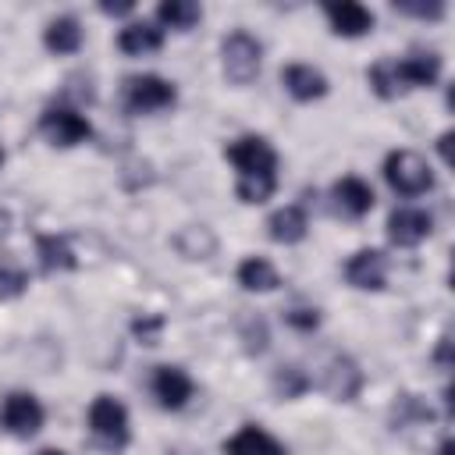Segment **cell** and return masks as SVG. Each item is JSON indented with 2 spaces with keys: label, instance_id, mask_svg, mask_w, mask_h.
<instances>
[{
  "label": "cell",
  "instance_id": "obj_21",
  "mask_svg": "<svg viewBox=\"0 0 455 455\" xmlns=\"http://www.w3.org/2000/svg\"><path fill=\"white\" fill-rule=\"evenodd\" d=\"M238 284H242L245 291H274V288L281 284V274L274 270L270 259L249 256V259L238 263Z\"/></svg>",
  "mask_w": 455,
  "mask_h": 455
},
{
  "label": "cell",
  "instance_id": "obj_12",
  "mask_svg": "<svg viewBox=\"0 0 455 455\" xmlns=\"http://www.w3.org/2000/svg\"><path fill=\"white\" fill-rule=\"evenodd\" d=\"M434 231V217L427 210H412V206H402L387 217V238L402 249H412L419 245L427 235Z\"/></svg>",
  "mask_w": 455,
  "mask_h": 455
},
{
  "label": "cell",
  "instance_id": "obj_24",
  "mask_svg": "<svg viewBox=\"0 0 455 455\" xmlns=\"http://www.w3.org/2000/svg\"><path fill=\"white\" fill-rule=\"evenodd\" d=\"M274 395L277 398H284V402H291V398H299V395H306L309 391V377H306V370L302 366H295V363H288V366H277L274 370Z\"/></svg>",
  "mask_w": 455,
  "mask_h": 455
},
{
  "label": "cell",
  "instance_id": "obj_25",
  "mask_svg": "<svg viewBox=\"0 0 455 455\" xmlns=\"http://www.w3.org/2000/svg\"><path fill=\"white\" fill-rule=\"evenodd\" d=\"M238 338L245 341V352H249V355H263V352H267V345H270L267 320H263V316H256V313L242 316V323H238Z\"/></svg>",
  "mask_w": 455,
  "mask_h": 455
},
{
  "label": "cell",
  "instance_id": "obj_28",
  "mask_svg": "<svg viewBox=\"0 0 455 455\" xmlns=\"http://www.w3.org/2000/svg\"><path fill=\"white\" fill-rule=\"evenodd\" d=\"M284 323L291 331H302V334H313L320 327V309L316 306H291L284 309Z\"/></svg>",
  "mask_w": 455,
  "mask_h": 455
},
{
  "label": "cell",
  "instance_id": "obj_13",
  "mask_svg": "<svg viewBox=\"0 0 455 455\" xmlns=\"http://www.w3.org/2000/svg\"><path fill=\"white\" fill-rule=\"evenodd\" d=\"M323 14L331 21V28L345 39H355V36H366L373 28V11L363 7L359 0H341V4H323Z\"/></svg>",
  "mask_w": 455,
  "mask_h": 455
},
{
  "label": "cell",
  "instance_id": "obj_38",
  "mask_svg": "<svg viewBox=\"0 0 455 455\" xmlns=\"http://www.w3.org/2000/svg\"><path fill=\"white\" fill-rule=\"evenodd\" d=\"M0 164H4V146H0Z\"/></svg>",
  "mask_w": 455,
  "mask_h": 455
},
{
  "label": "cell",
  "instance_id": "obj_9",
  "mask_svg": "<svg viewBox=\"0 0 455 455\" xmlns=\"http://www.w3.org/2000/svg\"><path fill=\"white\" fill-rule=\"evenodd\" d=\"M391 71H395L402 92L405 89H430L441 78V57L434 50H412L409 57L391 60Z\"/></svg>",
  "mask_w": 455,
  "mask_h": 455
},
{
  "label": "cell",
  "instance_id": "obj_1",
  "mask_svg": "<svg viewBox=\"0 0 455 455\" xmlns=\"http://www.w3.org/2000/svg\"><path fill=\"white\" fill-rule=\"evenodd\" d=\"M224 156L238 171L235 196L242 203H267L277 188V149L263 135H242L224 146Z\"/></svg>",
  "mask_w": 455,
  "mask_h": 455
},
{
  "label": "cell",
  "instance_id": "obj_35",
  "mask_svg": "<svg viewBox=\"0 0 455 455\" xmlns=\"http://www.w3.org/2000/svg\"><path fill=\"white\" fill-rule=\"evenodd\" d=\"M437 455H451V441H448V437L441 441V448H437Z\"/></svg>",
  "mask_w": 455,
  "mask_h": 455
},
{
  "label": "cell",
  "instance_id": "obj_29",
  "mask_svg": "<svg viewBox=\"0 0 455 455\" xmlns=\"http://www.w3.org/2000/svg\"><path fill=\"white\" fill-rule=\"evenodd\" d=\"M164 316L160 313H142V316H135L132 320V334L142 341V345H156L160 341V331H164Z\"/></svg>",
  "mask_w": 455,
  "mask_h": 455
},
{
  "label": "cell",
  "instance_id": "obj_10",
  "mask_svg": "<svg viewBox=\"0 0 455 455\" xmlns=\"http://www.w3.org/2000/svg\"><path fill=\"white\" fill-rule=\"evenodd\" d=\"M149 387H153V398H156L164 409H185V405H188V398L196 395L192 377H188L181 366H171V363L153 370Z\"/></svg>",
  "mask_w": 455,
  "mask_h": 455
},
{
  "label": "cell",
  "instance_id": "obj_33",
  "mask_svg": "<svg viewBox=\"0 0 455 455\" xmlns=\"http://www.w3.org/2000/svg\"><path fill=\"white\" fill-rule=\"evenodd\" d=\"M437 153H441L444 164H451V132H444V135L437 139Z\"/></svg>",
  "mask_w": 455,
  "mask_h": 455
},
{
  "label": "cell",
  "instance_id": "obj_18",
  "mask_svg": "<svg viewBox=\"0 0 455 455\" xmlns=\"http://www.w3.org/2000/svg\"><path fill=\"white\" fill-rule=\"evenodd\" d=\"M117 46L121 53L128 57H146V53H156L164 46V28L153 25V21H132L117 32Z\"/></svg>",
  "mask_w": 455,
  "mask_h": 455
},
{
  "label": "cell",
  "instance_id": "obj_30",
  "mask_svg": "<svg viewBox=\"0 0 455 455\" xmlns=\"http://www.w3.org/2000/svg\"><path fill=\"white\" fill-rule=\"evenodd\" d=\"M28 288V274L18 267H0V302H11L18 295H25Z\"/></svg>",
  "mask_w": 455,
  "mask_h": 455
},
{
  "label": "cell",
  "instance_id": "obj_4",
  "mask_svg": "<svg viewBox=\"0 0 455 455\" xmlns=\"http://www.w3.org/2000/svg\"><path fill=\"white\" fill-rule=\"evenodd\" d=\"M384 181L398 192V196H423L434 188V171L430 164L416 153V149H391L384 156Z\"/></svg>",
  "mask_w": 455,
  "mask_h": 455
},
{
  "label": "cell",
  "instance_id": "obj_2",
  "mask_svg": "<svg viewBox=\"0 0 455 455\" xmlns=\"http://www.w3.org/2000/svg\"><path fill=\"white\" fill-rule=\"evenodd\" d=\"M89 434L103 451H124L132 441V423L128 409L114 395H96L89 405Z\"/></svg>",
  "mask_w": 455,
  "mask_h": 455
},
{
  "label": "cell",
  "instance_id": "obj_23",
  "mask_svg": "<svg viewBox=\"0 0 455 455\" xmlns=\"http://www.w3.org/2000/svg\"><path fill=\"white\" fill-rule=\"evenodd\" d=\"M156 18H160V25H167V28L188 32V28H196V25H199L203 7H199L196 0H160Z\"/></svg>",
  "mask_w": 455,
  "mask_h": 455
},
{
  "label": "cell",
  "instance_id": "obj_19",
  "mask_svg": "<svg viewBox=\"0 0 455 455\" xmlns=\"http://www.w3.org/2000/svg\"><path fill=\"white\" fill-rule=\"evenodd\" d=\"M36 256H39V267L46 274H57V270H75L78 259H75V249L64 235H36Z\"/></svg>",
  "mask_w": 455,
  "mask_h": 455
},
{
  "label": "cell",
  "instance_id": "obj_34",
  "mask_svg": "<svg viewBox=\"0 0 455 455\" xmlns=\"http://www.w3.org/2000/svg\"><path fill=\"white\" fill-rule=\"evenodd\" d=\"M448 348H451V341H448V338H441V341H437V352H434V359H437L444 370L451 366V359H448Z\"/></svg>",
  "mask_w": 455,
  "mask_h": 455
},
{
  "label": "cell",
  "instance_id": "obj_11",
  "mask_svg": "<svg viewBox=\"0 0 455 455\" xmlns=\"http://www.w3.org/2000/svg\"><path fill=\"white\" fill-rule=\"evenodd\" d=\"M345 281L359 291H380L387 281V259L377 249H359L345 263Z\"/></svg>",
  "mask_w": 455,
  "mask_h": 455
},
{
  "label": "cell",
  "instance_id": "obj_26",
  "mask_svg": "<svg viewBox=\"0 0 455 455\" xmlns=\"http://www.w3.org/2000/svg\"><path fill=\"white\" fill-rule=\"evenodd\" d=\"M391 416H395V430L409 427L412 419H419V423H430V419H434V412H430L416 395H398V402H395Z\"/></svg>",
  "mask_w": 455,
  "mask_h": 455
},
{
  "label": "cell",
  "instance_id": "obj_31",
  "mask_svg": "<svg viewBox=\"0 0 455 455\" xmlns=\"http://www.w3.org/2000/svg\"><path fill=\"white\" fill-rule=\"evenodd\" d=\"M398 14H412V18H423V21H437L444 18V4H416V0H395L391 4Z\"/></svg>",
  "mask_w": 455,
  "mask_h": 455
},
{
  "label": "cell",
  "instance_id": "obj_3",
  "mask_svg": "<svg viewBox=\"0 0 455 455\" xmlns=\"http://www.w3.org/2000/svg\"><path fill=\"white\" fill-rule=\"evenodd\" d=\"M220 64H224V75H228L231 85H249L259 75L263 43L245 28H231L220 39Z\"/></svg>",
  "mask_w": 455,
  "mask_h": 455
},
{
  "label": "cell",
  "instance_id": "obj_5",
  "mask_svg": "<svg viewBox=\"0 0 455 455\" xmlns=\"http://www.w3.org/2000/svg\"><path fill=\"white\" fill-rule=\"evenodd\" d=\"M121 103L128 114H153V110L174 107L178 89H174V82H167L160 75H128L121 82Z\"/></svg>",
  "mask_w": 455,
  "mask_h": 455
},
{
  "label": "cell",
  "instance_id": "obj_15",
  "mask_svg": "<svg viewBox=\"0 0 455 455\" xmlns=\"http://www.w3.org/2000/svg\"><path fill=\"white\" fill-rule=\"evenodd\" d=\"M331 196H334V206H338L345 217H352V220H359V217H366V213L373 210V188H370L359 174L338 178L334 188H331Z\"/></svg>",
  "mask_w": 455,
  "mask_h": 455
},
{
  "label": "cell",
  "instance_id": "obj_22",
  "mask_svg": "<svg viewBox=\"0 0 455 455\" xmlns=\"http://www.w3.org/2000/svg\"><path fill=\"white\" fill-rule=\"evenodd\" d=\"M174 245H178V252L185 259H210L213 249H217V238H213V231L206 224H188V228H181L174 235Z\"/></svg>",
  "mask_w": 455,
  "mask_h": 455
},
{
  "label": "cell",
  "instance_id": "obj_8",
  "mask_svg": "<svg viewBox=\"0 0 455 455\" xmlns=\"http://www.w3.org/2000/svg\"><path fill=\"white\" fill-rule=\"evenodd\" d=\"M366 384V373L359 370V363L345 352H334L323 366V377H320V387L334 398V402H352Z\"/></svg>",
  "mask_w": 455,
  "mask_h": 455
},
{
  "label": "cell",
  "instance_id": "obj_20",
  "mask_svg": "<svg viewBox=\"0 0 455 455\" xmlns=\"http://www.w3.org/2000/svg\"><path fill=\"white\" fill-rule=\"evenodd\" d=\"M43 46L50 50V53H78V46H82V25H78V18L75 14H60V18H53L46 28H43Z\"/></svg>",
  "mask_w": 455,
  "mask_h": 455
},
{
  "label": "cell",
  "instance_id": "obj_36",
  "mask_svg": "<svg viewBox=\"0 0 455 455\" xmlns=\"http://www.w3.org/2000/svg\"><path fill=\"white\" fill-rule=\"evenodd\" d=\"M36 455H68V451H60V448H39Z\"/></svg>",
  "mask_w": 455,
  "mask_h": 455
},
{
  "label": "cell",
  "instance_id": "obj_27",
  "mask_svg": "<svg viewBox=\"0 0 455 455\" xmlns=\"http://www.w3.org/2000/svg\"><path fill=\"white\" fill-rule=\"evenodd\" d=\"M370 89H373L380 100L402 96V85H398V78H395V71H391V60H380V64L370 68Z\"/></svg>",
  "mask_w": 455,
  "mask_h": 455
},
{
  "label": "cell",
  "instance_id": "obj_14",
  "mask_svg": "<svg viewBox=\"0 0 455 455\" xmlns=\"http://www.w3.org/2000/svg\"><path fill=\"white\" fill-rule=\"evenodd\" d=\"M281 82H284L288 96L299 103H313V100L327 96V75L313 64H288L281 71Z\"/></svg>",
  "mask_w": 455,
  "mask_h": 455
},
{
  "label": "cell",
  "instance_id": "obj_7",
  "mask_svg": "<svg viewBox=\"0 0 455 455\" xmlns=\"http://www.w3.org/2000/svg\"><path fill=\"white\" fill-rule=\"evenodd\" d=\"M43 419H46V412H43V405H39V398H36L32 391H11V395L4 398V405H0V423H4V430L14 434V437H32V434H39Z\"/></svg>",
  "mask_w": 455,
  "mask_h": 455
},
{
  "label": "cell",
  "instance_id": "obj_17",
  "mask_svg": "<svg viewBox=\"0 0 455 455\" xmlns=\"http://www.w3.org/2000/svg\"><path fill=\"white\" fill-rule=\"evenodd\" d=\"M306 231H309V217H306V210L299 203H288V206H281V210H274L267 217V235L277 245H295V242L306 238Z\"/></svg>",
  "mask_w": 455,
  "mask_h": 455
},
{
  "label": "cell",
  "instance_id": "obj_37",
  "mask_svg": "<svg viewBox=\"0 0 455 455\" xmlns=\"http://www.w3.org/2000/svg\"><path fill=\"white\" fill-rule=\"evenodd\" d=\"M167 455H196V451H181V448H178V451H167Z\"/></svg>",
  "mask_w": 455,
  "mask_h": 455
},
{
  "label": "cell",
  "instance_id": "obj_16",
  "mask_svg": "<svg viewBox=\"0 0 455 455\" xmlns=\"http://www.w3.org/2000/svg\"><path fill=\"white\" fill-rule=\"evenodd\" d=\"M224 455H288V448L263 427L245 423V427H238L235 437L224 441Z\"/></svg>",
  "mask_w": 455,
  "mask_h": 455
},
{
  "label": "cell",
  "instance_id": "obj_32",
  "mask_svg": "<svg viewBox=\"0 0 455 455\" xmlns=\"http://www.w3.org/2000/svg\"><path fill=\"white\" fill-rule=\"evenodd\" d=\"M100 11H103V14H110V18H121V14L135 11V0H121V4H110V0H103V4H100Z\"/></svg>",
  "mask_w": 455,
  "mask_h": 455
},
{
  "label": "cell",
  "instance_id": "obj_6",
  "mask_svg": "<svg viewBox=\"0 0 455 455\" xmlns=\"http://www.w3.org/2000/svg\"><path fill=\"white\" fill-rule=\"evenodd\" d=\"M39 132L50 139V146L71 149L92 135V124L75 110V107H46L39 114Z\"/></svg>",
  "mask_w": 455,
  "mask_h": 455
}]
</instances>
